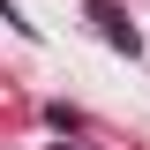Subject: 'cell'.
<instances>
[{
    "instance_id": "6da1fadb",
    "label": "cell",
    "mask_w": 150,
    "mask_h": 150,
    "mask_svg": "<svg viewBox=\"0 0 150 150\" xmlns=\"http://www.w3.org/2000/svg\"><path fill=\"white\" fill-rule=\"evenodd\" d=\"M90 23H98V30L112 38V45H120V53H135V45H143V38H135V23L120 15V8H112V0H90Z\"/></svg>"
},
{
    "instance_id": "7a4b0ae2",
    "label": "cell",
    "mask_w": 150,
    "mask_h": 150,
    "mask_svg": "<svg viewBox=\"0 0 150 150\" xmlns=\"http://www.w3.org/2000/svg\"><path fill=\"white\" fill-rule=\"evenodd\" d=\"M53 150H68V143H53Z\"/></svg>"
}]
</instances>
